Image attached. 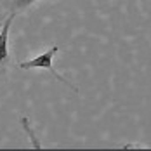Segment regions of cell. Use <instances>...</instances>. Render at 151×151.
Here are the masks:
<instances>
[{
  "label": "cell",
  "mask_w": 151,
  "mask_h": 151,
  "mask_svg": "<svg viewBox=\"0 0 151 151\" xmlns=\"http://www.w3.org/2000/svg\"><path fill=\"white\" fill-rule=\"evenodd\" d=\"M58 50H59V47L54 45L50 47L49 50H45L44 54H40V56H37V58H33L31 61H24V63H21L19 64V68H23V70H31V68H45L49 70L50 73H54V75L59 78L63 83H66V85H70V82H66V78L63 75H59L58 71H56V68L52 66V59H54V56L58 54ZM71 87V85H70Z\"/></svg>",
  "instance_id": "1"
},
{
  "label": "cell",
  "mask_w": 151,
  "mask_h": 151,
  "mask_svg": "<svg viewBox=\"0 0 151 151\" xmlns=\"http://www.w3.org/2000/svg\"><path fill=\"white\" fill-rule=\"evenodd\" d=\"M14 16L16 14H9L5 17V21L2 23V30H0V64L9 56V30H11L12 21H14Z\"/></svg>",
  "instance_id": "2"
},
{
  "label": "cell",
  "mask_w": 151,
  "mask_h": 151,
  "mask_svg": "<svg viewBox=\"0 0 151 151\" xmlns=\"http://www.w3.org/2000/svg\"><path fill=\"white\" fill-rule=\"evenodd\" d=\"M38 0H9V2H0V12L4 9L9 11V14H17V11H23L26 7L33 5Z\"/></svg>",
  "instance_id": "3"
},
{
  "label": "cell",
  "mask_w": 151,
  "mask_h": 151,
  "mask_svg": "<svg viewBox=\"0 0 151 151\" xmlns=\"http://www.w3.org/2000/svg\"><path fill=\"white\" fill-rule=\"evenodd\" d=\"M137 151H141V150H137Z\"/></svg>",
  "instance_id": "4"
}]
</instances>
